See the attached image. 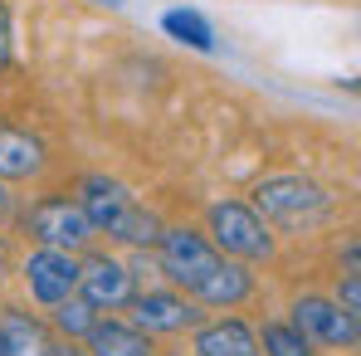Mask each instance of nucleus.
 <instances>
[{
	"label": "nucleus",
	"mask_w": 361,
	"mask_h": 356,
	"mask_svg": "<svg viewBox=\"0 0 361 356\" xmlns=\"http://www.w3.org/2000/svg\"><path fill=\"white\" fill-rule=\"evenodd\" d=\"M332 210H337L332 190L307 176H269L254 185V215L283 235H307V230L327 225Z\"/></svg>",
	"instance_id": "2"
},
{
	"label": "nucleus",
	"mask_w": 361,
	"mask_h": 356,
	"mask_svg": "<svg viewBox=\"0 0 361 356\" xmlns=\"http://www.w3.org/2000/svg\"><path fill=\"white\" fill-rule=\"evenodd\" d=\"M190 297L205 302V307H240V302L254 297V274H249V264H240V259H220L210 269V278Z\"/></svg>",
	"instance_id": "10"
},
{
	"label": "nucleus",
	"mask_w": 361,
	"mask_h": 356,
	"mask_svg": "<svg viewBox=\"0 0 361 356\" xmlns=\"http://www.w3.org/2000/svg\"><path fill=\"white\" fill-rule=\"evenodd\" d=\"M195 356H264L259 337L249 332V322L225 317V322H205L195 332Z\"/></svg>",
	"instance_id": "14"
},
{
	"label": "nucleus",
	"mask_w": 361,
	"mask_h": 356,
	"mask_svg": "<svg viewBox=\"0 0 361 356\" xmlns=\"http://www.w3.org/2000/svg\"><path fill=\"white\" fill-rule=\"evenodd\" d=\"M44 171V142L25 127L0 122V180H25Z\"/></svg>",
	"instance_id": "11"
},
{
	"label": "nucleus",
	"mask_w": 361,
	"mask_h": 356,
	"mask_svg": "<svg viewBox=\"0 0 361 356\" xmlns=\"http://www.w3.org/2000/svg\"><path fill=\"white\" fill-rule=\"evenodd\" d=\"M259 352H264V356H312V342L302 337L293 322H264Z\"/></svg>",
	"instance_id": "17"
},
{
	"label": "nucleus",
	"mask_w": 361,
	"mask_h": 356,
	"mask_svg": "<svg viewBox=\"0 0 361 356\" xmlns=\"http://www.w3.org/2000/svg\"><path fill=\"white\" fill-rule=\"evenodd\" d=\"M132 269L122 264V259H108V254H98V259H88V264H78V297L83 302H93L98 312L108 307H127L132 302Z\"/></svg>",
	"instance_id": "8"
},
{
	"label": "nucleus",
	"mask_w": 361,
	"mask_h": 356,
	"mask_svg": "<svg viewBox=\"0 0 361 356\" xmlns=\"http://www.w3.org/2000/svg\"><path fill=\"white\" fill-rule=\"evenodd\" d=\"M161 30L185 44V49H200V54H215V30H210V20L200 15V10H190V5H176V10H166L161 15Z\"/></svg>",
	"instance_id": "15"
},
{
	"label": "nucleus",
	"mask_w": 361,
	"mask_h": 356,
	"mask_svg": "<svg viewBox=\"0 0 361 356\" xmlns=\"http://www.w3.org/2000/svg\"><path fill=\"white\" fill-rule=\"evenodd\" d=\"M25 288H30L35 302H44V307L63 302L68 293H78V259H73L68 249L39 244V249L25 259Z\"/></svg>",
	"instance_id": "7"
},
{
	"label": "nucleus",
	"mask_w": 361,
	"mask_h": 356,
	"mask_svg": "<svg viewBox=\"0 0 361 356\" xmlns=\"http://www.w3.org/2000/svg\"><path fill=\"white\" fill-rule=\"evenodd\" d=\"M49 356H88L78 342H68V337H59V342H49Z\"/></svg>",
	"instance_id": "19"
},
{
	"label": "nucleus",
	"mask_w": 361,
	"mask_h": 356,
	"mask_svg": "<svg viewBox=\"0 0 361 356\" xmlns=\"http://www.w3.org/2000/svg\"><path fill=\"white\" fill-rule=\"evenodd\" d=\"M98 322V307L93 302H83L78 293H68L63 302H54V332L68 337V342H78V337H88V327Z\"/></svg>",
	"instance_id": "16"
},
{
	"label": "nucleus",
	"mask_w": 361,
	"mask_h": 356,
	"mask_svg": "<svg viewBox=\"0 0 361 356\" xmlns=\"http://www.w3.org/2000/svg\"><path fill=\"white\" fill-rule=\"evenodd\" d=\"M0 356H49V327L25 307H5L0 312Z\"/></svg>",
	"instance_id": "13"
},
{
	"label": "nucleus",
	"mask_w": 361,
	"mask_h": 356,
	"mask_svg": "<svg viewBox=\"0 0 361 356\" xmlns=\"http://www.w3.org/2000/svg\"><path fill=\"white\" fill-rule=\"evenodd\" d=\"M88 356H152V337L142 332V327H132V322H118V317H98L93 327H88V337H83Z\"/></svg>",
	"instance_id": "12"
},
{
	"label": "nucleus",
	"mask_w": 361,
	"mask_h": 356,
	"mask_svg": "<svg viewBox=\"0 0 361 356\" xmlns=\"http://www.w3.org/2000/svg\"><path fill=\"white\" fill-rule=\"evenodd\" d=\"M195 322H200V312H195L190 297L166 293V288L132 293V327H142L147 337H157V332H185V327H195Z\"/></svg>",
	"instance_id": "9"
},
{
	"label": "nucleus",
	"mask_w": 361,
	"mask_h": 356,
	"mask_svg": "<svg viewBox=\"0 0 361 356\" xmlns=\"http://www.w3.org/2000/svg\"><path fill=\"white\" fill-rule=\"evenodd\" d=\"M5 259H10V254H5V235H0V274H5Z\"/></svg>",
	"instance_id": "21"
},
{
	"label": "nucleus",
	"mask_w": 361,
	"mask_h": 356,
	"mask_svg": "<svg viewBox=\"0 0 361 356\" xmlns=\"http://www.w3.org/2000/svg\"><path fill=\"white\" fill-rule=\"evenodd\" d=\"M30 235L39 239V244H49V249H68V254H78V249L93 239V225H88V215H83L78 200H68V195H49V200H39V205L30 210Z\"/></svg>",
	"instance_id": "5"
},
{
	"label": "nucleus",
	"mask_w": 361,
	"mask_h": 356,
	"mask_svg": "<svg viewBox=\"0 0 361 356\" xmlns=\"http://www.w3.org/2000/svg\"><path fill=\"white\" fill-rule=\"evenodd\" d=\"M210 244H215L225 259L259 264V259L274 254V230L254 215V205H244V200H220V205H210Z\"/></svg>",
	"instance_id": "3"
},
{
	"label": "nucleus",
	"mask_w": 361,
	"mask_h": 356,
	"mask_svg": "<svg viewBox=\"0 0 361 356\" xmlns=\"http://www.w3.org/2000/svg\"><path fill=\"white\" fill-rule=\"evenodd\" d=\"M78 205H83L93 235L122 239V244H137V249L157 244V235H161V220H157V215H152V210L113 176H83V185H78Z\"/></svg>",
	"instance_id": "1"
},
{
	"label": "nucleus",
	"mask_w": 361,
	"mask_h": 356,
	"mask_svg": "<svg viewBox=\"0 0 361 356\" xmlns=\"http://www.w3.org/2000/svg\"><path fill=\"white\" fill-rule=\"evenodd\" d=\"M293 327H298L307 342H322V347H357V317L342 307V302H332V297H298L293 302Z\"/></svg>",
	"instance_id": "6"
},
{
	"label": "nucleus",
	"mask_w": 361,
	"mask_h": 356,
	"mask_svg": "<svg viewBox=\"0 0 361 356\" xmlns=\"http://www.w3.org/2000/svg\"><path fill=\"white\" fill-rule=\"evenodd\" d=\"M220 259H225V254L205 235H195V230H161V235H157V264H161V274H166L176 288H185V297L210 278V269H215Z\"/></svg>",
	"instance_id": "4"
},
{
	"label": "nucleus",
	"mask_w": 361,
	"mask_h": 356,
	"mask_svg": "<svg viewBox=\"0 0 361 356\" xmlns=\"http://www.w3.org/2000/svg\"><path fill=\"white\" fill-rule=\"evenodd\" d=\"M10 63V10L0 5V68Z\"/></svg>",
	"instance_id": "18"
},
{
	"label": "nucleus",
	"mask_w": 361,
	"mask_h": 356,
	"mask_svg": "<svg viewBox=\"0 0 361 356\" xmlns=\"http://www.w3.org/2000/svg\"><path fill=\"white\" fill-rule=\"evenodd\" d=\"M103 5H122V0H103Z\"/></svg>",
	"instance_id": "22"
},
{
	"label": "nucleus",
	"mask_w": 361,
	"mask_h": 356,
	"mask_svg": "<svg viewBox=\"0 0 361 356\" xmlns=\"http://www.w3.org/2000/svg\"><path fill=\"white\" fill-rule=\"evenodd\" d=\"M5 210H10V195H5V185H0V215H5Z\"/></svg>",
	"instance_id": "20"
}]
</instances>
